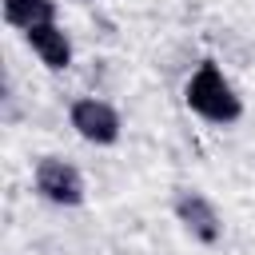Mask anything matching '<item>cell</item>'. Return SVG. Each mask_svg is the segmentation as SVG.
I'll use <instances>...</instances> for the list:
<instances>
[{
  "label": "cell",
  "instance_id": "2",
  "mask_svg": "<svg viewBox=\"0 0 255 255\" xmlns=\"http://www.w3.org/2000/svg\"><path fill=\"white\" fill-rule=\"evenodd\" d=\"M32 179H36L40 199H48L56 207H80L84 203V175L68 159H60V155H44L36 163V175Z\"/></svg>",
  "mask_w": 255,
  "mask_h": 255
},
{
  "label": "cell",
  "instance_id": "4",
  "mask_svg": "<svg viewBox=\"0 0 255 255\" xmlns=\"http://www.w3.org/2000/svg\"><path fill=\"white\" fill-rule=\"evenodd\" d=\"M175 215H179V223L191 231V239H199V243H219V239H223V219H219V211H215V203H211L207 195H199V191H179V195H175Z\"/></svg>",
  "mask_w": 255,
  "mask_h": 255
},
{
  "label": "cell",
  "instance_id": "6",
  "mask_svg": "<svg viewBox=\"0 0 255 255\" xmlns=\"http://www.w3.org/2000/svg\"><path fill=\"white\" fill-rule=\"evenodd\" d=\"M4 20L20 32H32L56 20V0H4Z\"/></svg>",
  "mask_w": 255,
  "mask_h": 255
},
{
  "label": "cell",
  "instance_id": "1",
  "mask_svg": "<svg viewBox=\"0 0 255 255\" xmlns=\"http://www.w3.org/2000/svg\"><path fill=\"white\" fill-rule=\"evenodd\" d=\"M183 100H187V108H191L195 116H203L207 124H235V120L243 116V100L235 96L231 80L223 76V68H219L215 60H203V64L191 72V80H187V88H183Z\"/></svg>",
  "mask_w": 255,
  "mask_h": 255
},
{
  "label": "cell",
  "instance_id": "5",
  "mask_svg": "<svg viewBox=\"0 0 255 255\" xmlns=\"http://www.w3.org/2000/svg\"><path fill=\"white\" fill-rule=\"evenodd\" d=\"M24 40L32 44V52L40 56V64L44 68H52V72H64L68 64H72V40H68V32L52 20V24H40V28H32V32H24Z\"/></svg>",
  "mask_w": 255,
  "mask_h": 255
},
{
  "label": "cell",
  "instance_id": "3",
  "mask_svg": "<svg viewBox=\"0 0 255 255\" xmlns=\"http://www.w3.org/2000/svg\"><path fill=\"white\" fill-rule=\"evenodd\" d=\"M68 120L76 128L80 139L96 143V147H112L120 139V112L108 104V100H96V96H84L68 108Z\"/></svg>",
  "mask_w": 255,
  "mask_h": 255
}]
</instances>
